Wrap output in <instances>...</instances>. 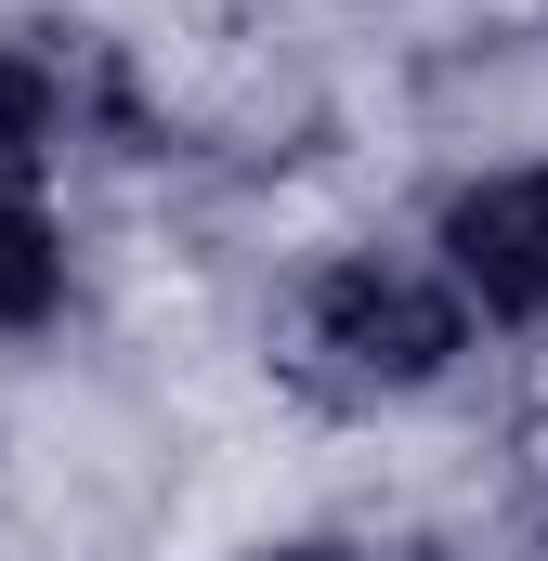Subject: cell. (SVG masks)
Wrapping results in <instances>:
<instances>
[{
  "label": "cell",
  "mask_w": 548,
  "mask_h": 561,
  "mask_svg": "<svg viewBox=\"0 0 548 561\" xmlns=\"http://www.w3.org/2000/svg\"><path fill=\"white\" fill-rule=\"evenodd\" d=\"M457 340H470V313L406 262H327L300 300V353L327 392H431L457 366Z\"/></svg>",
  "instance_id": "obj_1"
},
{
  "label": "cell",
  "mask_w": 548,
  "mask_h": 561,
  "mask_svg": "<svg viewBox=\"0 0 548 561\" xmlns=\"http://www.w3.org/2000/svg\"><path fill=\"white\" fill-rule=\"evenodd\" d=\"M444 275L470 287L496 327H548V157L470 183L444 209Z\"/></svg>",
  "instance_id": "obj_3"
},
{
  "label": "cell",
  "mask_w": 548,
  "mask_h": 561,
  "mask_svg": "<svg viewBox=\"0 0 548 561\" xmlns=\"http://www.w3.org/2000/svg\"><path fill=\"white\" fill-rule=\"evenodd\" d=\"M66 144H144V105L92 26H13L0 39V170H39Z\"/></svg>",
  "instance_id": "obj_2"
},
{
  "label": "cell",
  "mask_w": 548,
  "mask_h": 561,
  "mask_svg": "<svg viewBox=\"0 0 548 561\" xmlns=\"http://www.w3.org/2000/svg\"><path fill=\"white\" fill-rule=\"evenodd\" d=\"M262 561H353V549H262Z\"/></svg>",
  "instance_id": "obj_5"
},
{
  "label": "cell",
  "mask_w": 548,
  "mask_h": 561,
  "mask_svg": "<svg viewBox=\"0 0 548 561\" xmlns=\"http://www.w3.org/2000/svg\"><path fill=\"white\" fill-rule=\"evenodd\" d=\"M53 300H66V236H53L39 183L0 170V327H53Z\"/></svg>",
  "instance_id": "obj_4"
}]
</instances>
